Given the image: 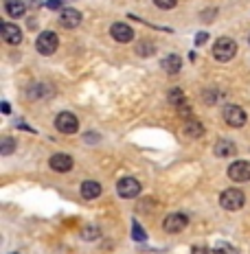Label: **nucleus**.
Masks as SVG:
<instances>
[{
    "label": "nucleus",
    "mask_w": 250,
    "mask_h": 254,
    "mask_svg": "<svg viewBox=\"0 0 250 254\" xmlns=\"http://www.w3.org/2000/svg\"><path fill=\"white\" fill-rule=\"evenodd\" d=\"M235 153H237L235 142H231V140H217L215 142V156L217 158H231V156H235Z\"/></svg>",
    "instance_id": "nucleus-13"
},
{
    "label": "nucleus",
    "mask_w": 250,
    "mask_h": 254,
    "mask_svg": "<svg viewBox=\"0 0 250 254\" xmlns=\"http://www.w3.org/2000/svg\"><path fill=\"white\" fill-rule=\"evenodd\" d=\"M237 53V44L231 38H220L213 44V57L217 62H231Z\"/></svg>",
    "instance_id": "nucleus-1"
},
{
    "label": "nucleus",
    "mask_w": 250,
    "mask_h": 254,
    "mask_svg": "<svg viewBox=\"0 0 250 254\" xmlns=\"http://www.w3.org/2000/svg\"><path fill=\"white\" fill-rule=\"evenodd\" d=\"M248 42H250V38H248Z\"/></svg>",
    "instance_id": "nucleus-28"
},
{
    "label": "nucleus",
    "mask_w": 250,
    "mask_h": 254,
    "mask_svg": "<svg viewBox=\"0 0 250 254\" xmlns=\"http://www.w3.org/2000/svg\"><path fill=\"white\" fill-rule=\"evenodd\" d=\"M184 131H187V136H191V138H200V136L204 134V127H202L200 121L187 119V123H184Z\"/></svg>",
    "instance_id": "nucleus-17"
},
{
    "label": "nucleus",
    "mask_w": 250,
    "mask_h": 254,
    "mask_svg": "<svg viewBox=\"0 0 250 254\" xmlns=\"http://www.w3.org/2000/svg\"><path fill=\"white\" fill-rule=\"evenodd\" d=\"M213 254H237V250L233 246H226V243H220V246L213 248Z\"/></svg>",
    "instance_id": "nucleus-20"
},
{
    "label": "nucleus",
    "mask_w": 250,
    "mask_h": 254,
    "mask_svg": "<svg viewBox=\"0 0 250 254\" xmlns=\"http://www.w3.org/2000/svg\"><path fill=\"white\" fill-rule=\"evenodd\" d=\"M4 11L11 18H22L24 11H26V4L22 0H4Z\"/></svg>",
    "instance_id": "nucleus-14"
},
{
    "label": "nucleus",
    "mask_w": 250,
    "mask_h": 254,
    "mask_svg": "<svg viewBox=\"0 0 250 254\" xmlns=\"http://www.w3.org/2000/svg\"><path fill=\"white\" fill-rule=\"evenodd\" d=\"M99 237V228L97 226H90V228L83 230V239H97Z\"/></svg>",
    "instance_id": "nucleus-22"
},
{
    "label": "nucleus",
    "mask_w": 250,
    "mask_h": 254,
    "mask_svg": "<svg viewBox=\"0 0 250 254\" xmlns=\"http://www.w3.org/2000/svg\"><path fill=\"white\" fill-rule=\"evenodd\" d=\"M191 254H209V250H206V248H193V250H191Z\"/></svg>",
    "instance_id": "nucleus-26"
},
{
    "label": "nucleus",
    "mask_w": 250,
    "mask_h": 254,
    "mask_svg": "<svg viewBox=\"0 0 250 254\" xmlns=\"http://www.w3.org/2000/svg\"><path fill=\"white\" fill-rule=\"evenodd\" d=\"M175 2H178V0H154V4H156L158 9H165V11H167V9H173Z\"/></svg>",
    "instance_id": "nucleus-21"
},
{
    "label": "nucleus",
    "mask_w": 250,
    "mask_h": 254,
    "mask_svg": "<svg viewBox=\"0 0 250 254\" xmlns=\"http://www.w3.org/2000/svg\"><path fill=\"white\" fill-rule=\"evenodd\" d=\"M110 35H112L116 42H121V44H127V42L134 40V31H132V26L125 24V22H114L110 26Z\"/></svg>",
    "instance_id": "nucleus-9"
},
{
    "label": "nucleus",
    "mask_w": 250,
    "mask_h": 254,
    "mask_svg": "<svg viewBox=\"0 0 250 254\" xmlns=\"http://www.w3.org/2000/svg\"><path fill=\"white\" fill-rule=\"evenodd\" d=\"M132 237H134L136 241H145V230H143L136 221H134V235H132Z\"/></svg>",
    "instance_id": "nucleus-23"
},
{
    "label": "nucleus",
    "mask_w": 250,
    "mask_h": 254,
    "mask_svg": "<svg viewBox=\"0 0 250 254\" xmlns=\"http://www.w3.org/2000/svg\"><path fill=\"white\" fill-rule=\"evenodd\" d=\"M116 193L125 199H132L141 193V184H138V180H134V178H121L119 184H116Z\"/></svg>",
    "instance_id": "nucleus-6"
},
{
    "label": "nucleus",
    "mask_w": 250,
    "mask_h": 254,
    "mask_svg": "<svg viewBox=\"0 0 250 254\" xmlns=\"http://www.w3.org/2000/svg\"><path fill=\"white\" fill-rule=\"evenodd\" d=\"M220 204L224 210H239L244 204H246V195L239 189H226L224 193L220 195Z\"/></svg>",
    "instance_id": "nucleus-2"
},
{
    "label": "nucleus",
    "mask_w": 250,
    "mask_h": 254,
    "mask_svg": "<svg viewBox=\"0 0 250 254\" xmlns=\"http://www.w3.org/2000/svg\"><path fill=\"white\" fill-rule=\"evenodd\" d=\"M187 224H189L187 215H182V213H171V215L165 217L163 228H165V232H169V235H178V232H182L184 228H187Z\"/></svg>",
    "instance_id": "nucleus-4"
},
{
    "label": "nucleus",
    "mask_w": 250,
    "mask_h": 254,
    "mask_svg": "<svg viewBox=\"0 0 250 254\" xmlns=\"http://www.w3.org/2000/svg\"><path fill=\"white\" fill-rule=\"evenodd\" d=\"M13 149H15V140L9 138V136H4L2 147H0V153H2V156H9V153H13Z\"/></svg>",
    "instance_id": "nucleus-19"
},
{
    "label": "nucleus",
    "mask_w": 250,
    "mask_h": 254,
    "mask_svg": "<svg viewBox=\"0 0 250 254\" xmlns=\"http://www.w3.org/2000/svg\"><path fill=\"white\" fill-rule=\"evenodd\" d=\"M57 46H60V38H57V33H53V31H42L38 35V40H35V49L42 55H53V53L57 51Z\"/></svg>",
    "instance_id": "nucleus-3"
},
{
    "label": "nucleus",
    "mask_w": 250,
    "mask_h": 254,
    "mask_svg": "<svg viewBox=\"0 0 250 254\" xmlns=\"http://www.w3.org/2000/svg\"><path fill=\"white\" fill-rule=\"evenodd\" d=\"M79 22H82V13H79L77 9H71V7L62 9V13H60V24L64 26V29H77Z\"/></svg>",
    "instance_id": "nucleus-10"
},
{
    "label": "nucleus",
    "mask_w": 250,
    "mask_h": 254,
    "mask_svg": "<svg viewBox=\"0 0 250 254\" xmlns=\"http://www.w3.org/2000/svg\"><path fill=\"white\" fill-rule=\"evenodd\" d=\"M224 121L231 127L239 129V127L246 125V112H244L239 105H226V108H224Z\"/></svg>",
    "instance_id": "nucleus-7"
},
{
    "label": "nucleus",
    "mask_w": 250,
    "mask_h": 254,
    "mask_svg": "<svg viewBox=\"0 0 250 254\" xmlns=\"http://www.w3.org/2000/svg\"><path fill=\"white\" fill-rule=\"evenodd\" d=\"M49 165H51L53 171H57V173H66V171H71L75 162H73V158H71V156H66V153H55V156H51Z\"/></svg>",
    "instance_id": "nucleus-11"
},
{
    "label": "nucleus",
    "mask_w": 250,
    "mask_h": 254,
    "mask_svg": "<svg viewBox=\"0 0 250 254\" xmlns=\"http://www.w3.org/2000/svg\"><path fill=\"white\" fill-rule=\"evenodd\" d=\"M2 112H4V114H9V112H11V108H9V103H7V101L2 103Z\"/></svg>",
    "instance_id": "nucleus-27"
},
{
    "label": "nucleus",
    "mask_w": 250,
    "mask_h": 254,
    "mask_svg": "<svg viewBox=\"0 0 250 254\" xmlns=\"http://www.w3.org/2000/svg\"><path fill=\"white\" fill-rule=\"evenodd\" d=\"M55 127H57V131H62V134H77L79 121H77L75 114L62 112V114H57V119H55Z\"/></svg>",
    "instance_id": "nucleus-5"
},
{
    "label": "nucleus",
    "mask_w": 250,
    "mask_h": 254,
    "mask_svg": "<svg viewBox=\"0 0 250 254\" xmlns=\"http://www.w3.org/2000/svg\"><path fill=\"white\" fill-rule=\"evenodd\" d=\"M169 103L175 105L178 110H182V108H187V99H184V92L180 88H173V90H169Z\"/></svg>",
    "instance_id": "nucleus-18"
},
{
    "label": "nucleus",
    "mask_w": 250,
    "mask_h": 254,
    "mask_svg": "<svg viewBox=\"0 0 250 254\" xmlns=\"http://www.w3.org/2000/svg\"><path fill=\"white\" fill-rule=\"evenodd\" d=\"M46 7H49V9H62V2H60V0H49V2H46Z\"/></svg>",
    "instance_id": "nucleus-25"
},
{
    "label": "nucleus",
    "mask_w": 250,
    "mask_h": 254,
    "mask_svg": "<svg viewBox=\"0 0 250 254\" xmlns=\"http://www.w3.org/2000/svg\"><path fill=\"white\" fill-rule=\"evenodd\" d=\"M180 68H182V60H180L178 55H173V53H171V55H167V57L163 60V70L169 72V75H175Z\"/></svg>",
    "instance_id": "nucleus-15"
},
{
    "label": "nucleus",
    "mask_w": 250,
    "mask_h": 254,
    "mask_svg": "<svg viewBox=\"0 0 250 254\" xmlns=\"http://www.w3.org/2000/svg\"><path fill=\"white\" fill-rule=\"evenodd\" d=\"M206 40H209V35H206V33H198V38H195V44H198V46H202V44H204Z\"/></svg>",
    "instance_id": "nucleus-24"
},
{
    "label": "nucleus",
    "mask_w": 250,
    "mask_h": 254,
    "mask_svg": "<svg viewBox=\"0 0 250 254\" xmlns=\"http://www.w3.org/2000/svg\"><path fill=\"white\" fill-rule=\"evenodd\" d=\"M101 195V184L99 182H92V180H88V182L82 184V197L86 199H97Z\"/></svg>",
    "instance_id": "nucleus-16"
},
{
    "label": "nucleus",
    "mask_w": 250,
    "mask_h": 254,
    "mask_svg": "<svg viewBox=\"0 0 250 254\" xmlns=\"http://www.w3.org/2000/svg\"><path fill=\"white\" fill-rule=\"evenodd\" d=\"M2 40L7 42V44H20V42H22V31L11 22H4L2 24Z\"/></svg>",
    "instance_id": "nucleus-12"
},
{
    "label": "nucleus",
    "mask_w": 250,
    "mask_h": 254,
    "mask_svg": "<svg viewBox=\"0 0 250 254\" xmlns=\"http://www.w3.org/2000/svg\"><path fill=\"white\" fill-rule=\"evenodd\" d=\"M228 178L233 182H248L250 180V162L246 160H237L228 167Z\"/></svg>",
    "instance_id": "nucleus-8"
}]
</instances>
